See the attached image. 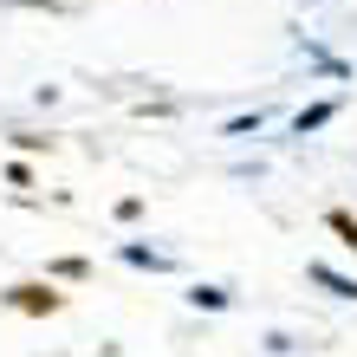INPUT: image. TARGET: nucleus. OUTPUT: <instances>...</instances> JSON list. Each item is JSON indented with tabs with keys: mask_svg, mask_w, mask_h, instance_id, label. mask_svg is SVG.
I'll list each match as a JSON object with an SVG mask.
<instances>
[{
	"mask_svg": "<svg viewBox=\"0 0 357 357\" xmlns=\"http://www.w3.org/2000/svg\"><path fill=\"white\" fill-rule=\"evenodd\" d=\"M312 280H319V286H331L338 299H357V280H344V273H331V266H312Z\"/></svg>",
	"mask_w": 357,
	"mask_h": 357,
	"instance_id": "1",
	"label": "nucleus"
},
{
	"mask_svg": "<svg viewBox=\"0 0 357 357\" xmlns=\"http://www.w3.org/2000/svg\"><path fill=\"white\" fill-rule=\"evenodd\" d=\"M20 305H26V312H52V305H59V292H39V286H20Z\"/></svg>",
	"mask_w": 357,
	"mask_h": 357,
	"instance_id": "2",
	"label": "nucleus"
},
{
	"mask_svg": "<svg viewBox=\"0 0 357 357\" xmlns=\"http://www.w3.org/2000/svg\"><path fill=\"white\" fill-rule=\"evenodd\" d=\"M331 111H338V104H312V111H305V117H299V137H305V130H319V123H325V117H331Z\"/></svg>",
	"mask_w": 357,
	"mask_h": 357,
	"instance_id": "3",
	"label": "nucleus"
},
{
	"mask_svg": "<svg viewBox=\"0 0 357 357\" xmlns=\"http://www.w3.org/2000/svg\"><path fill=\"white\" fill-rule=\"evenodd\" d=\"M195 305H208V312H221V305H227V292H221V286H195Z\"/></svg>",
	"mask_w": 357,
	"mask_h": 357,
	"instance_id": "4",
	"label": "nucleus"
}]
</instances>
